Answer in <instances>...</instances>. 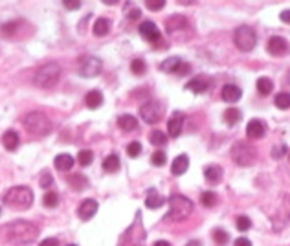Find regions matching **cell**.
Listing matches in <instances>:
<instances>
[{
  "label": "cell",
  "mask_w": 290,
  "mask_h": 246,
  "mask_svg": "<svg viewBox=\"0 0 290 246\" xmlns=\"http://www.w3.org/2000/svg\"><path fill=\"white\" fill-rule=\"evenodd\" d=\"M68 184H70V188H74L76 191H83V189L88 188V178L84 175H72V176H68Z\"/></svg>",
  "instance_id": "26"
},
{
  "label": "cell",
  "mask_w": 290,
  "mask_h": 246,
  "mask_svg": "<svg viewBox=\"0 0 290 246\" xmlns=\"http://www.w3.org/2000/svg\"><path fill=\"white\" fill-rule=\"evenodd\" d=\"M287 81H289V83H290V72H289V74H287Z\"/></svg>",
  "instance_id": "52"
},
{
  "label": "cell",
  "mask_w": 290,
  "mask_h": 246,
  "mask_svg": "<svg viewBox=\"0 0 290 246\" xmlns=\"http://www.w3.org/2000/svg\"><path fill=\"white\" fill-rule=\"evenodd\" d=\"M130 70H132V74H134V76H143V74H145V70H147L145 61H142V59H134V61L130 63Z\"/></svg>",
  "instance_id": "35"
},
{
  "label": "cell",
  "mask_w": 290,
  "mask_h": 246,
  "mask_svg": "<svg viewBox=\"0 0 290 246\" xmlns=\"http://www.w3.org/2000/svg\"><path fill=\"white\" fill-rule=\"evenodd\" d=\"M187 167H189V156L178 155L173 160V164H171V173H173L174 176H180V175L186 173Z\"/></svg>",
  "instance_id": "18"
},
{
  "label": "cell",
  "mask_w": 290,
  "mask_h": 246,
  "mask_svg": "<svg viewBox=\"0 0 290 246\" xmlns=\"http://www.w3.org/2000/svg\"><path fill=\"white\" fill-rule=\"evenodd\" d=\"M39 246H59V241L55 237H50V239H44Z\"/></svg>",
  "instance_id": "47"
},
{
  "label": "cell",
  "mask_w": 290,
  "mask_h": 246,
  "mask_svg": "<svg viewBox=\"0 0 290 246\" xmlns=\"http://www.w3.org/2000/svg\"><path fill=\"white\" fill-rule=\"evenodd\" d=\"M213 235V241L217 243V245H226L228 241H230V235H228V232H224L222 228H215L211 232Z\"/></svg>",
  "instance_id": "33"
},
{
  "label": "cell",
  "mask_w": 290,
  "mask_h": 246,
  "mask_svg": "<svg viewBox=\"0 0 290 246\" xmlns=\"http://www.w3.org/2000/svg\"><path fill=\"white\" fill-rule=\"evenodd\" d=\"M52 182H53V178L48 171H44V173L41 175V186H42V188H50V186H52Z\"/></svg>",
  "instance_id": "44"
},
{
  "label": "cell",
  "mask_w": 290,
  "mask_h": 246,
  "mask_svg": "<svg viewBox=\"0 0 290 246\" xmlns=\"http://www.w3.org/2000/svg\"><path fill=\"white\" fill-rule=\"evenodd\" d=\"M140 116L145 123H158L164 116V109H162V105L158 101L151 99V101L140 107Z\"/></svg>",
  "instance_id": "9"
},
{
  "label": "cell",
  "mask_w": 290,
  "mask_h": 246,
  "mask_svg": "<svg viewBox=\"0 0 290 246\" xmlns=\"http://www.w3.org/2000/svg\"><path fill=\"white\" fill-rule=\"evenodd\" d=\"M84 103H86L88 109H99L103 105V94L99 90H90L84 97Z\"/></svg>",
  "instance_id": "24"
},
{
  "label": "cell",
  "mask_w": 290,
  "mask_h": 246,
  "mask_svg": "<svg viewBox=\"0 0 290 246\" xmlns=\"http://www.w3.org/2000/svg\"><path fill=\"white\" fill-rule=\"evenodd\" d=\"M24 127L33 136H46L53 129L52 120L46 116L44 112H30L24 118Z\"/></svg>",
  "instance_id": "3"
},
{
  "label": "cell",
  "mask_w": 290,
  "mask_h": 246,
  "mask_svg": "<svg viewBox=\"0 0 290 246\" xmlns=\"http://www.w3.org/2000/svg\"><path fill=\"white\" fill-rule=\"evenodd\" d=\"M74 156L72 155H66V153H61V155L55 156V160H53V164H55V167L59 169V171H70L72 167H74Z\"/></svg>",
  "instance_id": "21"
},
{
  "label": "cell",
  "mask_w": 290,
  "mask_h": 246,
  "mask_svg": "<svg viewBox=\"0 0 290 246\" xmlns=\"http://www.w3.org/2000/svg\"><path fill=\"white\" fill-rule=\"evenodd\" d=\"M279 19L283 20V22H287V24H290V9H285V11H281Z\"/></svg>",
  "instance_id": "48"
},
{
  "label": "cell",
  "mask_w": 290,
  "mask_h": 246,
  "mask_svg": "<svg viewBox=\"0 0 290 246\" xmlns=\"http://www.w3.org/2000/svg\"><path fill=\"white\" fill-rule=\"evenodd\" d=\"M66 246H76V245H66Z\"/></svg>",
  "instance_id": "53"
},
{
  "label": "cell",
  "mask_w": 290,
  "mask_h": 246,
  "mask_svg": "<svg viewBox=\"0 0 290 246\" xmlns=\"http://www.w3.org/2000/svg\"><path fill=\"white\" fill-rule=\"evenodd\" d=\"M4 237L9 243H19V245H28L39 237V228L35 226L33 222L24 219L13 220L6 224L4 228Z\"/></svg>",
  "instance_id": "1"
},
{
  "label": "cell",
  "mask_w": 290,
  "mask_h": 246,
  "mask_svg": "<svg viewBox=\"0 0 290 246\" xmlns=\"http://www.w3.org/2000/svg\"><path fill=\"white\" fill-rule=\"evenodd\" d=\"M149 140H151L153 145L162 147V145H166V143H167V134H166V132H162V130H153V132H151V136H149Z\"/></svg>",
  "instance_id": "32"
},
{
  "label": "cell",
  "mask_w": 290,
  "mask_h": 246,
  "mask_svg": "<svg viewBox=\"0 0 290 246\" xmlns=\"http://www.w3.org/2000/svg\"><path fill=\"white\" fill-rule=\"evenodd\" d=\"M140 35H142L143 39L149 41V42H158L162 39V33L158 30L155 22H151V20H145L140 24Z\"/></svg>",
  "instance_id": "11"
},
{
  "label": "cell",
  "mask_w": 290,
  "mask_h": 246,
  "mask_svg": "<svg viewBox=\"0 0 290 246\" xmlns=\"http://www.w3.org/2000/svg\"><path fill=\"white\" fill-rule=\"evenodd\" d=\"M266 50H268V53L270 55H276V57H281V55H287V53L290 52V46L289 42H287V39H283V37H272V39H268V42H266Z\"/></svg>",
  "instance_id": "10"
},
{
  "label": "cell",
  "mask_w": 290,
  "mask_h": 246,
  "mask_svg": "<svg viewBox=\"0 0 290 246\" xmlns=\"http://www.w3.org/2000/svg\"><path fill=\"white\" fill-rule=\"evenodd\" d=\"M19 28V22L17 20H11V22H7L4 26H0V33H4V35H13V32Z\"/></svg>",
  "instance_id": "41"
},
{
  "label": "cell",
  "mask_w": 290,
  "mask_h": 246,
  "mask_svg": "<svg viewBox=\"0 0 290 246\" xmlns=\"http://www.w3.org/2000/svg\"><path fill=\"white\" fill-rule=\"evenodd\" d=\"M182 129H184V114L176 110V112H173V116H171V120H169V123H167L169 136L178 138L180 136Z\"/></svg>",
  "instance_id": "14"
},
{
  "label": "cell",
  "mask_w": 290,
  "mask_h": 246,
  "mask_svg": "<svg viewBox=\"0 0 290 246\" xmlns=\"http://www.w3.org/2000/svg\"><path fill=\"white\" fill-rule=\"evenodd\" d=\"M274 88V83H272L270 78H259L257 79V90L261 96H268Z\"/></svg>",
  "instance_id": "30"
},
{
  "label": "cell",
  "mask_w": 290,
  "mask_h": 246,
  "mask_svg": "<svg viewBox=\"0 0 290 246\" xmlns=\"http://www.w3.org/2000/svg\"><path fill=\"white\" fill-rule=\"evenodd\" d=\"M233 42L241 52L248 53L257 44V35H255L251 26H239L233 33Z\"/></svg>",
  "instance_id": "7"
},
{
  "label": "cell",
  "mask_w": 290,
  "mask_h": 246,
  "mask_svg": "<svg viewBox=\"0 0 290 246\" xmlns=\"http://www.w3.org/2000/svg\"><path fill=\"white\" fill-rule=\"evenodd\" d=\"M78 162L81 164V165H90V164L94 162V153H92V151H88V149L79 151Z\"/></svg>",
  "instance_id": "34"
},
{
  "label": "cell",
  "mask_w": 290,
  "mask_h": 246,
  "mask_svg": "<svg viewBox=\"0 0 290 246\" xmlns=\"http://www.w3.org/2000/svg\"><path fill=\"white\" fill-rule=\"evenodd\" d=\"M264 132H266V125H264L263 120H250L246 125V136L251 138V140L263 138Z\"/></svg>",
  "instance_id": "15"
},
{
  "label": "cell",
  "mask_w": 290,
  "mask_h": 246,
  "mask_svg": "<svg viewBox=\"0 0 290 246\" xmlns=\"http://www.w3.org/2000/svg\"><path fill=\"white\" fill-rule=\"evenodd\" d=\"M187 22L184 17H180V15H173L171 19H167V32L169 33H173L176 32V30H180V28L186 26Z\"/></svg>",
  "instance_id": "29"
},
{
  "label": "cell",
  "mask_w": 290,
  "mask_h": 246,
  "mask_svg": "<svg viewBox=\"0 0 290 246\" xmlns=\"http://www.w3.org/2000/svg\"><path fill=\"white\" fill-rule=\"evenodd\" d=\"M153 246H171V245H169L167 241H156V243H155Z\"/></svg>",
  "instance_id": "50"
},
{
  "label": "cell",
  "mask_w": 290,
  "mask_h": 246,
  "mask_svg": "<svg viewBox=\"0 0 290 246\" xmlns=\"http://www.w3.org/2000/svg\"><path fill=\"white\" fill-rule=\"evenodd\" d=\"M4 202L11 209H30L33 204V191L28 186H15L6 193Z\"/></svg>",
  "instance_id": "2"
},
{
  "label": "cell",
  "mask_w": 290,
  "mask_h": 246,
  "mask_svg": "<svg viewBox=\"0 0 290 246\" xmlns=\"http://www.w3.org/2000/svg\"><path fill=\"white\" fill-rule=\"evenodd\" d=\"M241 97H243V90L239 88L237 84H224V88H222V99H224L226 103H237Z\"/></svg>",
  "instance_id": "17"
},
{
  "label": "cell",
  "mask_w": 290,
  "mask_h": 246,
  "mask_svg": "<svg viewBox=\"0 0 290 246\" xmlns=\"http://www.w3.org/2000/svg\"><path fill=\"white\" fill-rule=\"evenodd\" d=\"M166 162H167V156H166V153H164V151H155V153H153V156H151V164H153V165H156V167L166 165Z\"/></svg>",
  "instance_id": "36"
},
{
  "label": "cell",
  "mask_w": 290,
  "mask_h": 246,
  "mask_svg": "<svg viewBox=\"0 0 290 246\" xmlns=\"http://www.w3.org/2000/svg\"><path fill=\"white\" fill-rule=\"evenodd\" d=\"M287 153H289V147H287V145H279V147H274V149H272V156H274V158H281V156H285Z\"/></svg>",
  "instance_id": "43"
},
{
  "label": "cell",
  "mask_w": 290,
  "mask_h": 246,
  "mask_svg": "<svg viewBox=\"0 0 290 246\" xmlns=\"http://www.w3.org/2000/svg\"><path fill=\"white\" fill-rule=\"evenodd\" d=\"M289 158H290V153H289Z\"/></svg>",
  "instance_id": "54"
},
{
  "label": "cell",
  "mask_w": 290,
  "mask_h": 246,
  "mask_svg": "<svg viewBox=\"0 0 290 246\" xmlns=\"http://www.w3.org/2000/svg\"><path fill=\"white\" fill-rule=\"evenodd\" d=\"M164 204H166V199L156 193V189H149L147 197H145V206L151 207V209H158Z\"/></svg>",
  "instance_id": "22"
},
{
  "label": "cell",
  "mask_w": 290,
  "mask_h": 246,
  "mask_svg": "<svg viewBox=\"0 0 290 246\" xmlns=\"http://www.w3.org/2000/svg\"><path fill=\"white\" fill-rule=\"evenodd\" d=\"M182 63H184V61H182L180 57H169L160 65V70L167 72V74H176V70H178V66H180Z\"/></svg>",
  "instance_id": "27"
},
{
  "label": "cell",
  "mask_w": 290,
  "mask_h": 246,
  "mask_svg": "<svg viewBox=\"0 0 290 246\" xmlns=\"http://www.w3.org/2000/svg\"><path fill=\"white\" fill-rule=\"evenodd\" d=\"M109 32H110V20L105 19V17L97 19L96 22H94V26H92V33H94L96 37H103V35H107Z\"/></svg>",
  "instance_id": "25"
},
{
  "label": "cell",
  "mask_w": 290,
  "mask_h": 246,
  "mask_svg": "<svg viewBox=\"0 0 290 246\" xmlns=\"http://www.w3.org/2000/svg\"><path fill=\"white\" fill-rule=\"evenodd\" d=\"M193 202L189 201L187 197L184 195H173V197H169V213H167V219L171 220H184L187 219L189 215L193 213Z\"/></svg>",
  "instance_id": "4"
},
{
  "label": "cell",
  "mask_w": 290,
  "mask_h": 246,
  "mask_svg": "<svg viewBox=\"0 0 290 246\" xmlns=\"http://www.w3.org/2000/svg\"><path fill=\"white\" fill-rule=\"evenodd\" d=\"M274 103H276L277 109L281 110H287L290 109V92H279V94H276V97H274Z\"/></svg>",
  "instance_id": "28"
},
{
  "label": "cell",
  "mask_w": 290,
  "mask_h": 246,
  "mask_svg": "<svg viewBox=\"0 0 290 246\" xmlns=\"http://www.w3.org/2000/svg\"><path fill=\"white\" fill-rule=\"evenodd\" d=\"M251 228V220L246 217V215H241V217H237V230H241V232H248Z\"/></svg>",
  "instance_id": "40"
},
{
  "label": "cell",
  "mask_w": 290,
  "mask_h": 246,
  "mask_svg": "<svg viewBox=\"0 0 290 246\" xmlns=\"http://www.w3.org/2000/svg\"><path fill=\"white\" fill-rule=\"evenodd\" d=\"M101 70H103V63L101 59L94 57V55H86L79 63V76L83 78H96L101 74Z\"/></svg>",
  "instance_id": "8"
},
{
  "label": "cell",
  "mask_w": 290,
  "mask_h": 246,
  "mask_svg": "<svg viewBox=\"0 0 290 246\" xmlns=\"http://www.w3.org/2000/svg\"><path fill=\"white\" fill-rule=\"evenodd\" d=\"M241 118H243V114H241V110L239 109H235V107H232V109H226L224 122L228 123V125H235V123H239Z\"/></svg>",
  "instance_id": "31"
},
{
  "label": "cell",
  "mask_w": 290,
  "mask_h": 246,
  "mask_svg": "<svg viewBox=\"0 0 290 246\" xmlns=\"http://www.w3.org/2000/svg\"><path fill=\"white\" fill-rule=\"evenodd\" d=\"M122 167V162H120V156L118 155H109L107 158L103 160V171L105 173H118Z\"/></svg>",
  "instance_id": "23"
},
{
  "label": "cell",
  "mask_w": 290,
  "mask_h": 246,
  "mask_svg": "<svg viewBox=\"0 0 290 246\" xmlns=\"http://www.w3.org/2000/svg\"><path fill=\"white\" fill-rule=\"evenodd\" d=\"M61 79V66L57 63H48V65L41 66L39 70L35 72L33 83L37 84L39 88H52L57 84Z\"/></svg>",
  "instance_id": "5"
},
{
  "label": "cell",
  "mask_w": 290,
  "mask_h": 246,
  "mask_svg": "<svg viewBox=\"0 0 290 246\" xmlns=\"http://www.w3.org/2000/svg\"><path fill=\"white\" fill-rule=\"evenodd\" d=\"M211 88V81L206 78V76H200V78L189 79L186 83V90H191L195 94H204Z\"/></svg>",
  "instance_id": "12"
},
{
  "label": "cell",
  "mask_w": 290,
  "mask_h": 246,
  "mask_svg": "<svg viewBox=\"0 0 290 246\" xmlns=\"http://www.w3.org/2000/svg\"><path fill=\"white\" fill-rule=\"evenodd\" d=\"M233 246H251V241L246 239V237H239V239H235Z\"/></svg>",
  "instance_id": "46"
},
{
  "label": "cell",
  "mask_w": 290,
  "mask_h": 246,
  "mask_svg": "<svg viewBox=\"0 0 290 246\" xmlns=\"http://www.w3.org/2000/svg\"><path fill=\"white\" fill-rule=\"evenodd\" d=\"M127 155H129L130 158H136V156L142 155V143L140 142H130L129 147H127Z\"/></svg>",
  "instance_id": "39"
},
{
  "label": "cell",
  "mask_w": 290,
  "mask_h": 246,
  "mask_svg": "<svg viewBox=\"0 0 290 246\" xmlns=\"http://www.w3.org/2000/svg\"><path fill=\"white\" fill-rule=\"evenodd\" d=\"M200 202H202L206 207H213L215 204H217V195L213 193V191H204L202 197H200Z\"/></svg>",
  "instance_id": "37"
},
{
  "label": "cell",
  "mask_w": 290,
  "mask_h": 246,
  "mask_svg": "<svg viewBox=\"0 0 290 246\" xmlns=\"http://www.w3.org/2000/svg\"><path fill=\"white\" fill-rule=\"evenodd\" d=\"M232 158L233 162L241 167H250L251 164L257 160V151L248 142H237L232 147Z\"/></svg>",
  "instance_id": "6"
},
{
  "label": "cell",
  "mask_w": 290,
  "mask_h": 246,
  "mask_svg": "<svg viewBox=\"0 0 290 246\" xmlns=\"http://www.w3.org/2000/svg\"><path fill=\"white\" fill-rule=\"evenodd\" d=\"M145 6H147L151 11H160L162 7L166 6V0H147Z\"/></svg>",
  "instance_id": "42"
},
{
  "label": "cell",
  "mask_w": 290,
  "mask_h": 246,
  "mask_svg": "<svg viewBox=\"0 0 290 246\" xmlns=\"http://www.w3.org/2000/svg\"><path fill=\"white\" fill-rule=\"evenodd\" d=\"M140 15H142V11H140V9H132V11L129 13V19H130V20L140 19Z\"/></svg>",
  "instance_id": "49"
},
{
  "label": "cell",
  "mask_w": 290,
  "mask_h": 246,
  "mask_svg": "<svg viewBox=\"0 0 290 246\" xmlns=\"http://www.w3.org/2000/svg\"><path fill=\"white\" fill-rule=\"evenodd\" d=\"M118 127L125 132H132V130L138 129V120L130 114H123V116L118 118Z\"/></svg>",
  "instance_id": "20"
},
{
  "label": "cell",
  "mask_w": 290,
  "mask_h": 246,
  "mask_svg": "<svg viewBox=\"0 0 290 246\" xmlns=\"http://www.w3.org/2000/svg\"><path fill=\"white\" fill-rule=\"evenodd\" d=\"M96 211H97V202L94 199H86L78 207V215L81 220H90L96 215Z\"/></svg>",
  "instance_id": "13"
},
{
  "label": "cell",
  "mask_w": 290,
  "mask_h": 246,
  "mask_svg": "<svg viewBox=\"0 0 290 246\" xmlns=\"http://www.w3.org/2000/svg\"><path fill=\"white\" fill-rule=\"evenodd\" d=\"M187 246H200V243H199V241H191V243H189Z\"/></svg>",
  "instance_id": "51"
},
{
  "label": "cell",
  "mask_w": 290,
  "mask_h": 246,
  "mask_svg": "<svg viewBox=\"0 0 290 246\" xmlns=\"http://www.w3.org/2000/svg\"><path fill=\"white\" fill-rule=\"evenodd\" d=\"M2 143L7 151H17V147L20 145V136L17 130H6L4 136H2Z\"/></svg>",
  "instance_id": "19"
},
{
  "label": "cell",
  "mask_w": 290,
  "mask_h": 246,
  "mask_svg": "<svg viewBox=\"0 0 290 246\" xmlns=\"http://www.w3.org/2000/svg\"><path fill=\"white\" fill-rule=\"evenodd\" d=\"M222 167L220 165H217V164H213V165H206L204 167V178H206L209 184H220L222 182Z\"/></svg>",
  "instance_id": "16"
},
{
  "label": "cell",
  "mask_w": 290,
  "mask_h": 246,
  "mask_svg": "<svg viewBox=\"0 0 290 246\" xmlns=\"http://www.w3.org/2000/svg\"><path fill=\"white\" fill-rule=\"evenodd\" d=\"M63 6H65L66 9H79V7H81V2H79V0H76V2H74V0H63Z\"/></svg>",
  "instance_id": "45"
},
{
  "label": "cell",
  "mask_w": 290,
  "mask_h": 246,
  "mask_svg": "<svg viewBox=\"0 0 290 246\" xmlns=\"http://www.w3.org/2000/svg\"><path fill=\"white\" fill-rule=\"evenodd\" d=\"M42 204H44L46 207H55L59 204L57 193H53V191H46V195L42 197Z\"/></svg>",
  "instance_id": "38"
}]
</instances>
